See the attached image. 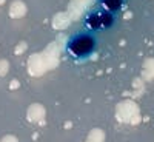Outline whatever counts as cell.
<instances>
[{"mask_svg":"<svg viewBox=\"0 0 154 142\" xmlns=\"http://www.w3.org/2000/svg\"><path fill=\"white\" fill-rule=\"evenodd\" d=\"M123 3H125V0H99V6L106 9L111 14H117L122 9Z\"/></svg>","mask_w":154,"mask_h":142,"instance_id":"cell-3","label":"cell"},{"mask_svg":"<svg viewBox=\"0 0 154 142\" xmlns=\"http://www.w3.org/2000/svg\"><path fill=\"white\" fill-rule=\"evenodd\" d=\"M97 46H99V40L96 34L83 30V31H77L68 37L65 43V51L75 62H83L88 60L96 53Z\"/></svg>","mask_w":154,"mask_h":142,"instance_id":"cell-1","label":"cell"},{"mask_svg":"<svg viewBox=\"0 0 154 142\" xmlns=\"http://www.w3.org/2000/svg\"><path fill=\"white\" fill-rule=\"evenodd\" d=\"M116 23V14H111L103 8H94L88 12L83 19L85 30L89 33H103L114 27Z\"/></svg>","mask_w":154,"mask_h":142,"instance_id":"cell-2","label":"cell"}]
</instances>
